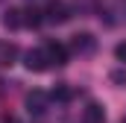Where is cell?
<instances>
[{
    "mask_svg": "<svg viewBox=\"0 0 126 123\" xmlns=\"http://www.w3.org/2000/svg\"><path fill=\"white\" fill-rule=\"evenodd\" d=\"M44 15H47V21H53V24H64V21L70 18V15H67V9H64L62 3H50Z\"/></svg>",
    "mask_w": 126,
    "mask_h": 123,
    "instance_id": "5b68a950",
    "label": "cell"
},
{
    "mask_svg": "<svg viewBox=\"0 0 126 123\" xmlns=\"http://www.w3.org/2000/svg\"><path fill=\"white\" fill-rule=\"evenodd\" d=\"M114 56H117V62H126V41L114 47Z\"/></svg>",
    "mask_w": 126,
    "mask_h": 123,
    "instance_id": "7c38bea8",
    "label": "cell"
},
{
    "mask_svg": "<svg viewBox=\"0 0 126 123\" xmlns=\"http://www.w3.org/2000/svg\"><path fill=\"white\" fill-rule=\"evenodd\" d=\"M3 27H6V30H18V27H24V12H21V9H9V12L3 15Z\"/></svg>",
    "mask_w": 126,
    "mask_h": 123,
    "instance_id": "8992f818",
    "label": "cell"
},
{
    "mask_svg": "<svg viewBox=\"0 0 126 123\" xmlns=\"http://www.w3.org/2000/svg\"><path fill=\"white\" fill-rule=\"evenodd\" d=\"M111 82H117V85H126V70H111Z\"/></svg>",
    "mask_w": 126,
    "mask_h": 123,
    "instance_id": "8fae6325",
    "label": "cell"
},
{
    "mask_svg": "<svg viewBox=\"0 0 126 123\" xmlns=\"http://www.w3.org/2000/svg\"><path fill=\"white\" fill-rule=\"evenodd\" d=\"M50 100H56V103H70V100H73V88H67V85H56V88L50 91Z\"/></svg>",
    "mask_w": 126,
    "mask_h": 123,
    "instance_id": "9c48e42d",
    "label": "cell"
},
{
    "mask_svg": "<svg viewBox=\"0 0 126 123\" xmlns=\"http://www.w3.org/2000/svg\"><path fill=\"white\" fill-rule=\"evenodd\" d=\"M44 106H47V94L44 91H32L27 97V108L35 111V114H44Z\"/></svg>",
    "mask_w": 126,
    "mask_h": 123,
    "instance_id": "277c9868",
    "label": "cell"
},
{
    "mask_svg": "<svg viewBox=\"0 0 126 123\" xmlns=\"http://www.w3.org/2000/svg\"><path fill=\"white\" fill-rule=\"evenodd\" d=\"M123 123H126V117H123Z\"/></svg>",
    "mask_w": 126,
    "mask_h": 123,
    "instance_id": "4fadbf2b",
    "label": "cell"
},
{
    "mask_svg": "<svg viewBox=\"0 0 126 123\" xmlns=\"http://www.w3.org/2000/svg\"><path fill=\"white\" fill-rule=\"evenodd\" d=\"M18 56V47L12 41H0V64H12Z\"/></svg>",
    "mask_w": 126,
    "mask_h": 123,
    "instance_id": "ba28073f",
    "label": "cell"
},
{
    "mask_svg": "<svg viewBox=\"0 0 126 123\" xmlns=\"http://www.w3.org/2000/svg\"><path fill=\"white\" fill-rule=\"evenodd\" d=\"M41 21H44V12H41V9H24V27H38V24H41Z\"/></svg>",
    "mask_w": 126,
    "mask_h": 123,
    "instance_id": "30bf717a",
    "label": "cell"
},
{
    "mask_svg": "<svg viewBox=\"0 0 126 123\" xmlns=\"http://www.w3.org/2000/svg\"><path fill=\"white\" fill-rule=\"evenodd\" d=\"M44 50H47V59H50V64H64V62H67V47H64V44L50 41Z\"/></svg>",
    "mask_w": 126,
    "mask_h": 123,
    "instance_id": "7a4b0ae2",
    "label": "cell"
},
{
    "mask_svg": "<svg viewBox=\"0 0 126 123\" xmlns=\"http://www.w3.org/2000/svg\"><path fill=\"white\" fill-rule=\"evenodd\" d=\"M24 64L35 70V73H41V70H47L50 67V59H47V50H30L27 56H24Z\"/></svg>",
    "mask_w": 126,
    "mask_h": 123,
    "instance_id": "6da1fadb",
    "label": "cell"
},
{
    "mask_svg": "<svg viewBox=\"0 0 126 123\" xmlns=\"http://www.w3.org/2000/svg\"><path fill=\"white\" fill-rule=\"evenodd\" d=\"M70 47H73L76 53H91V50H94V35H88V32H79V35H73Z\"/></svg>",
    "mask_w": 126,
    "mask_h": 123,
    "instance_id": "3957f363",
    "label": "cell"
},
{
    "mask_svg": "<svg viewBox=\"0 0 126 123\" xmlns=\"http://www.w3.org/2000/svg\"><path fill=\"white\" fill-rule=\"evenodd\" d=\"M106 120V111L100 103H88L85 106V123H103Z\"/></svg>",
    "mask_w": 126,
    "mask_h": 123,
    "instance_id": "52a82bcc",
    "label": "cell"
}]
</instances>
